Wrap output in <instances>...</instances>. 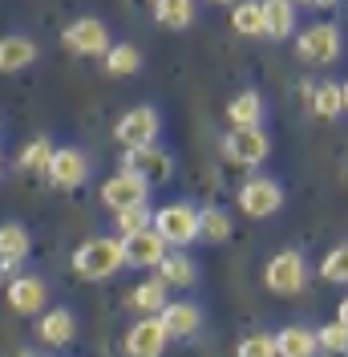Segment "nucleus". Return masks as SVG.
<instances>
[{
  "label": "nucleus",
  "instance_id": "1",
  "mask_svg": "<svg viewBox=\"0 0 348 357\" xmlns=\"http://www.w3.org/2000/svg\"><path fill=\"white\" fill-rule=\"evenodd\" d=\"M73 268L86 280H106V276H113L118 268H126V244H122V236L118 240L113 236L86 240V244L73 252Z\"/></svg>",
  "mask_w": 348,
  "mask_h": 357
},
{
  "label": "nucleus",
  "instance_id": "2",
  "mask_svg": "<svg viewBox=\"0 0 348 357\" xmlns=\"http://www.w3.org/2000/svg\"><path fill=\"white\" fill-rule=\"evenodd\" d=\"M154 231L171 248H187L198 240V211L191 203H166L154 211Z\"/></svg>",
  "mask_w": 348,
  "mask_h": 357
},
{
  "label": "nucleus",
  "instance_id": "3",
  "mask_svg": "<svg viewBox=\"0 0 348 357\" xmlns=\"http://www.w3.org/2000/svg\"><path fill=\"white\" fill-rule=\"evenodd\" d=\"M304 280H308V264L300 252H276L263 268V284L276 296H296L304 289Z\"/></svg>",
  "mask_w": 348,
  "mask_h": 357
},
{
  "label": "nucleus",
  "instance_id": "4",
  "mask_svg": "<svg viewBox=\"0 0 348 357\" xmlns=\"http://www.w3.org/2000/svg\"><path fill=\"white\" fill-rule=\"evenodd\" d=\"M239 211L243 215H251V220H267V215H276L283 207V187L276 183V178H267V175H255V178H247L239 187Z\"/></svg>",
  "mask_w": 348,
  "mask_h": 357
},
{
  "label": "nucleus",
  "instance_id": "5",
  "mask_svg": "<svg viewBox=\"0 0 348 357\" xmlns=\"http://www.w3.org/2000/svg\"><path fill=\"white\" fill-rule=\"evenodd\" d=\"M267 151H271V142L260 126H231V134L223 138V158L235 167H260Z\"/></svg>",
  "mask_w": 348,
  "mask_h": 357
},
{
  "label": "nucleus",
  "instance_id": "6",
  "mask_svg": "<svg viewBox=\"0 0 348 357\" xmlns=\"http://www.w3.org/2000/svg\"><path fill=\"white\" fill-rule=\"evenodd\" d=\"M61 45H65L69 53H77V57H106L109 41V29L97 17H81V21H73L61 33Z\"/></svg>",
  "mask_w": 348,
  "mask_h": 357
},
{
  "label": "nucleus",
  "instance_id": "7",
  "mask_svg": "<svg viewBox=\"0 0 348 357\" xmlns=\"http://www.w3.org/2000/svg\"><path fill=\"white\" fill-rule=\"evenodd\" d=\"M296 53L312 66H332L340 57V29L336 24H308L296 37Z\"/></svg>",
  "mask_w": 348,
  "mask_h": 357
},
{
  "label": "nucleus",
  "instance_id": "8",
  "mask_svg": "<svg viewBox=\"0 0 348 357\" xmlns=\"http://www.w3.org/2000/svg\"><path fill=\"white\" fill-rule=\"evenodd\" d=\"M150 195V183L142 175H134V171H118V175H109L102 183V203H106L109 211H122V207H134V203H146Z\"/></svg>",
  "mask_w": 348,
  "mask_h": 357
},
{
  "label": "nucleus",
  "instance_id": "9",
  "mask_svg": "<svg viewBox=\"0 0 348 357\" xmlns=\"http://www.w3.org/2000/svg\"><path fill=\"white\" fill-rule=\"evenodd\" d=\"M154 134H158V110L154 106H134L118 118V126H113V138L130 151V146H146L154 142Z\"/></svg>",
  "mask_w": 348,
  "mask_h": 357
},
{
  "label": "nucleus",
  "instance_id": "10",
  "mask_svg": "<svg viewBox=\"0 0 348 357\" xmlns=\"http://www.w3.org/2000/svg\"><path fill=\"white\" fill-rule=\"evenodd\" d=\"M166 341H171V333H166L162 317H142L138 325H130L122 345H126V357H162Z\"/></svg>",
  "mask_w": 348,
  "mask_h": 357
},
{
  "label": "nucleus",
  "instance_id": "11",
  "mask_svg": "<svg viewBox=\"0 0 348 357\" xmlns=\"http://www.w3.org/2000/svg\"><path fill=\"white\" fill-rule=\"evenodd\" d=\"M49 183L53 187H61V191H73V187H81L89 175V158L86 151H77V146H61V151H53V162H49Z\"/></svg>",
  "mask_w": 348,
  "mask_h": 357
},
{
  "label": "nucleus",
  "instance_id": "12",
  "mask_svg": "<svg viewBox=\"0 0 348 357\" xmlns=\"http://www.w3.org/2000/svg\"><path fill=\"white\" fill-rule=\"evenodd\" d=\"M122 167L134 171V175H142L146 183H162V178H171V171H174L171 155H166L162 146H154V142H146V146H130L126 158H122Z\"/></svg>",
  "mask_w": 348,
  "mask_h": 357
},
{
  "label": "nucleus",
  "instance_id": "13",
  "mask_svg": "<svg viewBox=\"0 0 348 357\" xmlns=\"http://www.w3.org/2000/svg\"><path fill=\"white\" fill-rule=\"evenodd\" d=\"M122 244H126V264L130 268H158L162 264V256L171 252V244L146 227V231H134V236H122Z\"/></svg>",
  "mask_w": 348,
  "mask_h": 357
},
{
  "label": "nucleus",
  "instance_id": "14",
  "mask_svg": "<svg viewBox=\"0 0 348 357\" xmlns=\"http://www.w3.org/2000/svg\"><path fill=\"white\" fill-rule=\"evenodd\" d=\"M8 309L13 312H41L45 309V301H49V289H45V280L41 276H17L13 284H8Z\"/></svg>",
  "mask_w": 348,
  "mask_h": 357
},
{
  "label": "nucleus",
  "instance_id": "15",
  "mask_svg": "<svg viewBox=\"0 0 348 357\" xmlns=\"http://www.w3.org/2000/svg\"><path fill=\"white\" fill-rule=\"evenodd\" d=\"M158 317H162V325H166L171 337H195L198 325H203V312L191 301H166V309L158 312Z\"/></svg>",
  "mask_w": 348,
  "mask_h": 357
},
{
  "label": "nucleus",
  "instance_id": "16",
  "mask_svg": "<svg viewBox=\"0 0 348 357\" xmlns=\"http://www.w3.org/2000/svg\"><path fill=\"white\" fill-rule=\"evenodd\" d=\"M37 61V41L33 37H0V73H17V69H29Z\"/></svg>",
  "mask_w": 348,
  "mask_h": 357
},
{
  "label": "nucleus",
  "instance_id": "17",
  "mask_svg": "<svg viewBox=\"0 0 348 357\" xmlns=\"http://www.w3.org/2000/svg\"><path fill=\"white\" fill-rule=\"evenodd\" d=\"M73 333H77V321H73L69 309H49L37 321V337H41L45 345H69Z\"/></svg>",
  "mask_w": 348,
  "mask_h": 357
},
{
  "label": "nucleus",
  "instance_id": "18",
  "mask_svg": "<svg viewBox=\"0 0 348 357\" xmlns=\"http://www.w3.org/2000/svg\"><path fill=\"white\" fill-rule=\"evenodd\" d=\"M276 354L280 357H316L320 354V341L304 325H287V329L276 333Z\"/></svg>",
  "mask_w": 348,
  "mask_h": 357
},
{
  "label": "nucleus",
  "instance_id": "19",
  "mask_svg": "<svg viewBox=\"0 0 348 357\" xmlns=\"http://www.w3.org/2000/svg\"><path fill=\"white\" fill-rule=\"evenodd\" d=\"M166 289H171V284H166L162 276H154V280H142V284H138V289H134L130 296H126V305H130L134 312L158 317V312L166 309Z\"/></svg>",
  "mask_w": 348,
  "mask_h": 357
},
{
  "label": "nucleus",
  "instance_id": "20",
  "mask_svg": "<svg viewBox=\"0 0 348 357\" xmlns=\"http://www.w3.org/2000/svg\"><path fill=\"white\" fill-rule=\"evenodd\" d=\"M29 227H21V223H4L0 227V268H13L21 264L24 256H29Z\"/></svg>",
  "mask_w": 348,
  "mask_h": 357
},
{
  "label": "nucleus",
  "instance_id": "21",
  "mask_svg": "<svg viewBox=\"0 0 348 357\" xmlns=\"http://www.w3.org/2000/svg\"><path fill=\"white\" fill-rule=\"evenodd\" d=\"M260 118H263V98L255 89H243L227 102V122L231 126H260Z\"/></svg>",
  "mask_w": 348,
  "mask_h": 357
},
{
  "label": "nucleus",
  "instance_id": "22",
  "mask_svg": "<svg viewBox=\"0 0 348 357\" xmlns=\"http://www.w3.org/2000/svg\"><path fill=\"white\" fill-rule=\"evenodd\" d=\"M158 276H162L171 289H191L198 272H195V264H191V256H182V252L174 248V252H166V256H162V264H158Z\"/></svg>",
  "mask_w": 348,
  "mask_h": 357
},
{
  "label": "nucleus",
  "instance_id": "23",
  "mask_svg": "<svg viewBox=\"0 0 348 357\" xmlns=\"http://www.w3.org/2000/svg\"><path fill=\"white\" fill-rule=\"evenodd\" d=\"M263 24H267V37H292L296 4L292 0H263Z\"/></svg>",
  "mask_w": 348,
  "mask_h": 357
},
{
  "label": "nucleus",
  "instance_id": "24",
  "mask_svg": "<svg viewBox=\"0 0 348 357\" xmlns=\"http://www.w3.org/2000/svg\"><path fill=\"white\" fill-rule=\"evenodd\" d=\"M53 151H57V146H53L45 134H37L33 142H24V146H21L17 167H21V171H29V175H45V171H49V162H53Z\"/></svg>",
  "mask_w": 348,
  "mask_h": 357
},
{
  "label": "nucleus",
  "instance_id": "25",
  "mask_svg": "<svg viewBox=\"0 0 348 357\" xmlns=\"http://www.w3.org/2000/svg\"><path fill=\"white\" fill-rule=\"evenodd\" d=\"M231 24L239 37H267V24H263V0H239L235 13H231Z\"/></svg>",
  "mask_w": 348,
  "mask_h": 357
},
{
  "label": "nucleus",
  "instance_id": "26",
  "mask_svg": "<svg viewBox=\"0 0 348 357\" xmlns=\"http://www.w3.org/2000/svg\"><path fill=\"white\" fill-rule=\"evenodd\" d=\"M154 21L162 29H191L195 0H154Z\"/></svg>",
  "mask_w": 348,
  "mask_h": 357
},
{
  "label": "nucleus",
  "instance_id": "27",
  "mask_svg": "<svg viewBox=\"0 0 348 357\" xmlns=\"http://www.w3.org/2000/svg\"><path fill=\"white\" fill-rule=\"evenodd\" d=\"M142 69V53L134 49V45H109L106 49V73L109 77H130V73H138Z\"/></svg>",
  "mask_w": 348,
  "mask_h": 357
},
{
  "label": "nucleus",
  "instance_id": "28",
  "mask_svg": "<svg viewBox=\"0 0 348 357\" xmlns=\"http://www.w3.org/2000/svg\"><path fill=\"white\" fill-rule=\"evenodd\" d=\"M231 236V220L223 207H203L198 211V240H211V244H223Z\"/></svg>",
  "mask_w": 348,
  "mask_h": 357
},
{
  "label": "nucleus",
  "instance_id": "29",
  "mask_svg": "<svg viewBox=\"0 0 348 357\" xmlns=\"http://www.w3.org/2000/svg\"><path fill=\"white\" fill-rule=\"evenodd\" d=\"M113 227H118V236H134V231H146V227H154V211L146 207V203L122 207V211H113Z\"/></svg>",
  "mask_w": 348,
  "mask_h": 357
},
{
  "label": "nucleus",
  "instance_id": "30",
  "mask_svg": "<svg viewBox=\"0 0 348 357\" xmlns=\"http://www.w3.org/2000/svg\"><path fill=\"white\" fill-rule=\"evenodd\" d=\"M312 110L316 118H336V114H345V93L336 82H320V89L312 93Z\"/></svg>",
  "mask_w": 348,
  "mask_h": 357
},
{
  "label": "nucleus",
  "instance_id": "31",
  "mask_svg": "<svg viewBox=\"0 0 348 357\" xmlns=\"http://www.w3.org/2000/svg\"><path fill=\"white\" fill-rule=\"evenodd\" d=\"M316 341H320V349L332 357L348 354V325L345 321H332V325H320V333H316Z\"/></svg>",
  "mask_w": 348,
  "mask_h": 357
},
{
  "label": "nucleus",
  "instance_id": "32",
  "mask_svg": "<svg viewBox=\"0 0 348 357\" xmlns=\"http://www.w3.org/2000/svg\"><path fill=\"white\" fill-rule=\"evenodd\" d=\"M320 276L332 280V284H348V244L332 248L324 256V264H320Z\"/></svg>",
  "mask_w": 348,
  "mask_h": 357
},
{
  "label": "nucleus",
  "instance_id": "33",
  "mask_svg": "<svg viewBox=\"0 0 348 357\" xmlns=\"http://www.w3.org/2000/svg\"><path fill=\"white\" fill-rule=\"evenodd\" d=\"M235 357H280L276 354V333H251L239 341Z\"/></svg>",
  "mask_w": 348,
  "mask_h": 357
},
{
  "label": "nucleus",
  "instance_id": "34",
  "mask_svg": "<svg viewBox=\"0 0 348 357\" xmlns=\"http://www.w3.org/2000/svg\"><path fill=\"white\" fill-rule=\"evenodd\" d=\"M292 4H308V8H336V0H292Z\"/></svg>",
  "mask_w": 348,
  "mask_h": 357
},
{
  "label": "nucleus",
  "instance_id": "35",
  "mask_svg": "<svg viewBox=\"0 0 348 357\" xmlns=\"http://www.w3.org/2000/svg\"><path fill=\"white\" fill-rule=\"evenodd\" d=\"M336 321H345V325H348V296L340 301V309H336Z\"/></svg>",
  "mask_w": 348,
  "mask_h": 357
},
{
  "label": "nucleus",
  "instance_id": "36",
  "mask_svg": "<svg viewBox=\"0 0 348 357\" xmlns=\"http://www.w3.org/2000/svg\"><path fill=\"white\" fill-rule=\"evenodd\" d=\"M340 93H345V110H348V82H345V86H340Z\"/></svg>",
  "mask_w": 348,
  "mask_h": 357
},
{
  "label": "nucleus",
  "instance_id": "37",
  "mask_svg": "<svg viewBox=\"0 0 348 357\" xmlns=\"http://www.w3.org/2000/svg\"><path fill=\"white\" fill-rule=\"evenodd\" d=\"M211 4H235V0H211Z\"/></svg>",
  "mask_w": 348,
  "mask_h": 357
},
{
  "label": "nucleus",
  "instance_id": "38",
  "mask_svg": "<svg viewBox=\"0 0 348 357\" xmlns=\"http://www.w3.org/2000/svg\"><path fill=\"white\" fill-rule=\"evenodd\" d=\"M17 357H33V354H17Z\"/></svg>",
  "mask_w": 348,
  "mask_h": 357
},
{
  "label": "nucleus",
  "instance_id": "39",
  "mask_svg": "<svg viewBox=\"0 0 348 357\" xmlns=\"http://www.w3.org/2000/svg\"><path fill=\"white\" fill-rule=\"evenodd\" d=\"M0 272H4V268H0Z\"/></svg>",
  "mask_w": 348,
  "mask_h": 357
}]
</instances>
